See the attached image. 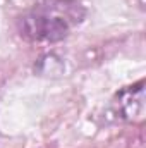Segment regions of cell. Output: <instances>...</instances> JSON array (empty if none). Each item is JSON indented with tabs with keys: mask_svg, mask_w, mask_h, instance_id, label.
<instances>
[{
	"mask_svg": "<svg viewBox=\"0 0 146 148\" xmlns=\"http://www.w3.org/2000/svg\"><path fill=\"white\" fill-rule=\"evenodd\" d=\"M79 16L76 7L65 2H52L50 5H41L21 21V35L38 41H57L69 33V28Z\"/></svg>",
	"mask_w": 146,
	"mask_h": 148,
	"instance_id": "cell-1",
	"label": "cell"
}]
</instances>
